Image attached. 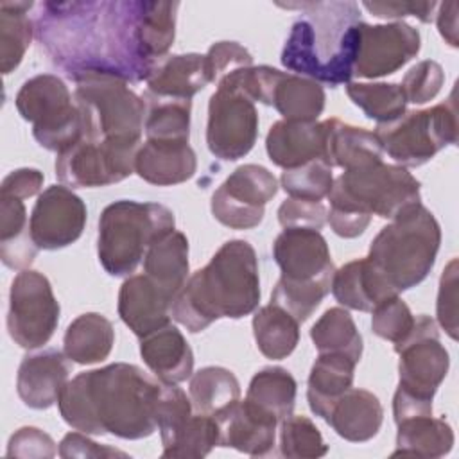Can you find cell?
Masks as SVG:
<instances>
[{"label":"cell","mask_w":459,"mask_h":459,"mask_svg":"<svg viewBox=\"0 0 459 459\" xmlns=\"http://www.w3.org/2000/svg\"><path fill=\"white\" fill-rule=\"evenodd\" d=\"M258 136L255 102L238 88L221 81L208 100L206 145L222 161L244 158Z\"/></svg>","instance_id":"14"},{"label":"cell","mask_w":459,"mask_h":459,"mask_svg":"<svg viewBox=\"0 0 459 459\" xmlns=\"http://www.w3.org/2000/svg\"><path fill=\"white\" fill-rule=\"evenodd\" d=\"M161 382L142 368L115 362L75 375L63 387L61 418L84 434L142 439L156 430Z\"/></svg>","instance_id":"2"},{"label":"cell","mask_w":459,"mask_h":459,"mask_svg":"<svg viewBox=\"0 0 459 459\" xmlns=\"http://www.w3.org/2000/svg\"><path fill=\"white\" fill-rule=\"evenodd\" d=\"M188 238L174 230L156 240L143 256V273L176 296L188 280Z\"/></svg>","instance_id":"34"},{"label":"cell","mask_w":459,"mask_h":459,"mask_svg":"<svg viewBox=\"0 0 459 459\" xmlns=\"http://www.w3.org/2000/svg\"><path fill=\"white\" fill-rule=\"evenodd\" d=\"M192 414L194 407L186 393L176 384L161 382V393L156 405V429L160 430L163 450L174 443Z\"/></svg>","instance_id":"45"},{"label":"cell","mask_w":459,"mask_h":459,"mask_svg":"<svg viewBox=\"0 0 459 459\" xmlns=\"http://www.w3.org/2000/svg\"><path fill=\"white\" fill-rule=\"evenodd\" d=\"M278 425L280 421L271 412L244 398L221 423V446H230L255 457L269 455L276 445Z\"/></svg>","instance_id":"24"},{"label":"cell","mask_w":459,"mask_h":459,"mask_svg":"<svg viewBox=\"0 0 459 459\" xmlns=\"http://www.w3.org/2000/svg\"><path fill=\"white\" fill-rule=\"evenodd\" d=\"M260 303V276L255 247L247 240L224 242L212 260L188 276L174 296L170 316L199 333L221 317L240 319Z\"/></svg>","instance_id":"4"},{"label":"cell","mask_w":459,"mask_h":459,"mask_svg":"<svg viewBox=\"0 0 459 459\" xmlns=\"http://www.w3.org/2000/svg\"><path fill=\"white\" fill-rule=\"evenodd\" d=\"M16 109L32 124V136L48 149L61 152L84 136V117L65 81L54 74L27 79L16 93Z\"/></svg>","instance_id":"9"},{"label":"cell","mask_w":459,"mask_h":459,"mask_svg":"<svg viewBox=\"0 0 459 459\" xmlns=\"http://www.w3.org/2000/svg\"><path fill=\"white\" fill-rule=\"evenodd\" d=\"M420 32L405 22L378 25L362 22L353 75L375 79L394 74L420 52Z\"/></svg>","instance_id":"17"},{"label":"cell","mask_w":459,"mask_h":459,"mask_svg":"<svg viewBox=\"0 0 459 459\" xmlns=\"http://www.w3.org/2000/svg\"><path fill=\"white\" fill-rule=\"evenodd\" d=\"M436 13V23L439 29V34L450 47H457V2H443L437 4Z\"/></svg>","instance_id":"56"},{"label":"cell","mask_w":459,"mask_h":459,"mask_svg":"<svg viewBox=\"0 0 459 459\" xmlns=\"http://www.w3.org/2000/svg\"><path fill=\"white\" fill-rule=\"evenodd\" d=\"M278 181L265 167H237L212 194V215L231 230H251L264 221L265 204L276 195Z\"/></svg>","instance_id":"16"},{"label":"cell","mask_w":459,"mask_h":459,"mask_svg":"<svg viewBox=\"0 0 459 459\" xmlns=\"http://www.w3.org/2000/svg\"><path fill=\"white\" fill-rule=\"evenodd\" d=\"M396 425V450L393 452V457H443L454 446V430L445 418H432V414L414 416Z\"/></svg>","instance_id":"35"},{"label":"cell","mask_w":459,"mask_h":459,"mask_svg":"<svg viewBox=\"0 0 459 459\" xmlns=\"http://www.w3.org/2000/svg\"><path fill=\"white\" fill-rule=\"evenodd\" d=\"M280 183L289 197L323 201L328 197L333 185L332 167L325 160L317 158L305 165L283 170Z\"/></svg>","instance_id":"43"},{"label":"cell","mask_w":459,"mask_h":459,"mask_svg":"<svg viewBox=\"0 0 459 459\" xmlns=\"http://www.w3.org/2000/svg\"><path fill=\"white\" fill-rule=\"evenodd\" d=\"M188 394L194 412L222 423L240 402V384L233 371L222 366H206L192 375Z\"/></svg>","instance_id":"30"},{"label":"cell","mask_w":459,"mask_h":459,"mask_svg":"<svg viewBox=\"0 0 459 459\" xmlns=\"http://www.w3.org/2000/svg\"><path fill=\"white\" fill-rule=\"evenodd\" d=\"M328 210L321 201L289 197L278 208V221L283 228L321 230L326 222Z\"/></svg>","instance_id":"51"},{"label":"cell","mask_w":459,"mask_h":459,"mask_svg":"<svg viewBox=\"0 0 459 459\" xmlns=\"http://www.w3.org/2000/svg\"><path fill=\"white\" fill-rule=\"evenodd\" d=\"M281 278L294 285H330L335 273L326 238L319 230L283 228L273 244Z\"/></svg>","instance_id":"19"},{"label":"cell","mask_w":459,"mask_h":459,"mask_svg":"<svg viewBox=\"0 0 459 459\" xmlns=\"http://www.w3.org/2000/svg\"><path fill=\"white\" fill-rule=\"evenodd\" d=\"M231 79L253 102L276 108L285 120L314 122L325 109L323 86L298 74L260 65L240 68Z\"/></svg>","instance_id":"11"},{"label":"cell","mask_w":459,"mask_h":459,"mask_svg":"<svg viewBox=\"0 0 459 459\" xmlns=\"http://www.w3.org/2000/svg\"><path fill=\"white\" fill-rule=\"evenodd\" d=\"M457 109L454 93L446 102L427 109L405 111L398 118L377 124L375 136L389 158L402 167H420L441 149L457 142Z\"/></svg>","instance_id":"10"},{"label":"cell","mask_w":459,"mask_h":459,"mask_svg":"<svg viewBox=\"0 0 459 459\" xmlns=\"http://www.w3.org/2000/svg\"><path fill=\"white\" fill-rule=\"evenodd\" d=\"M74 82V100L84 117V136L142 145L145 102L129 82L100 74L82 75Z\"/></svg>","instance_id":"7"},{"label":"cell","mask_w":459,"mask_h":459,"mask_svg":"<svg viewBox=\"0 0 459 459\" xmlns=\"http://www.w3.org/2000/svg\"><path fill=\"white\" fill-rule=\"evenodd\" d=\"M38 251L30 237L23 199L0 195V258L4 265L14 271L29 269Z\"/></svg>","instance_id":"33"},{"label":"cell","mask_w":459,"mask_h":459,"mask_svg":"<svg viewBox=\"0 0 459 459\" xmlns=\"http://www.w3.org/2000/svg\"><path fill=\"white\" fill-rule=\"evenodd\" d=\"M280 429V452L285 457L312 459L321 457L328 452L319 429L307 416L290 414L285 418Z\"/></svg>","instance_id":"44"},{"label":"cell","mask_w":459,"mask_h":459,"mask_svg":"<svg viewBox=\"0 0 459 459\" xmlns=\"http://www.w3.org/2000/svg\"><path fill=\"white\" fill-rule=\"evenodd\" d=\"M86 215V204L77 194L65 185H52L38 195L30 212V237L38 249H63L82 235Z\"/></svg>","instance_id":"18"},{"label":"cell","mask_w":459,"mask_h":459,"mask_svg":"<svg viewBox=\"0 0 459 459\" xmlns=\"http://www.w3.org/2000/svg\"><path fill=\"white\" fill-rule=\"evenodd\" d=\"M296 391L298 384L290 371L280 366H267L253 375L246 398L281 423L294 411Z\"/></svg>","instance_id":"39"},{"label":"cell","mask_w":459,"mask_h":459,"mask_svg":"<svg viewBox=\"0 0 459 459\" xmlns=\"http://www.w3.org/2000/svg\"><path fill=\"white\" fill-rule=\"evenodd\" d=\"M360 5L378 18L416 16L423 23H429L434 18L437 2H362Z\"/></svg>","instance_id":"53"},{"label":"cell","mask_w":459,"mask_h":459,"mask_svg":"<svg viewBox=\"0 0 459 459\" xmlns=\"http://www.w3.org/2000/svg\"><path fill=\"white\" fill-rule=\"evenodd\" d=\"M72 360L56 348L27 353L18 368L16 391L20 400L30 409L52 407L68 382Z\"/></svg>","instance_id":"20"},{"label":"cell","mask_w":459,"mask_h":459,"mask_svg":"<svg viewBox=\"0 0 459 459\" xmlns=\"http://www.w3.org/2000/svg\"><path fill=\"white\" fill-rule=\"evenodd\" d=\"M221 423L206 414H192L174 443L161 452V457H204L221 446Z\"/></svg>","instance_id":"42"},{"label":"cell","mask_w":459,"mask_h":459,"mask_svg":"<svg viewBox=\"0 0 459 459\" xmlns=\"http://www.w3.org/2000/svg\"><path fill=\"white\" fill-rule=\"evenodd\" d=\"M59 455L61 457H127L126 452L108 446V445H99L93 439L88 437V434L75 430L68 432L61 443H59Z\"/></svg>","instance_id":"54"},{"label":"cell","mask_w":459,"mask_h":459,"mask_svg":"<svg viewBox=\"0 0 459 459\" xmlns=\"http://www.w3.org/2000/svg\"><path fill=\"white\" fill-rule=\"evenodd\" d=\"M357 362L342 353H319L310 368L307 400L310 411L326 418L332 403L353 385Z\"/></svg>","instance_id":"31"},{"label":"cell","mask_w":459,"mask_h":459,"mask_svg":"<svg viewBox=\"0 0 459 459\" xmlns=\"http://www.w3.org/2000/svg\"><path fill=\"white\" fill-rule=\"evenodd\" d=\"M325 421L346 441L364 443L373 439L384 421V409L377 394L350 387L330 407Z\"/></svg>","instance_id":"25"},{"label":"cell","mask_w":459,"mask_h":459,"mask_svg":"<svg viewBox=\"0 0 459 459\" xmlns=\"http://www.w3.org/2000/svg\"><path fill=\"white\" fill-rule=\"evenodd\" d=\"M420 186L405 167L378 161L344 170L333 181L328 199L332 210L393 219L403 208L421 203Z\"/></svg>","instance_id":"8"},{"label":"cell","mask_w":459,"mask_h":459,"mask_svg":"<svg viewBox=\"0 0 459 459\" xmlns=\"http://www.w3.org/2000/svg\"><path fill=\"white\" fill-rule=\"evenodd\" d=\"M253 335L264 357L281 360L287 359L299 342V321L285 308L269 303L255 312Z\"/></svg>","instance_id":"36"},{"label":"cell","mask_w":459,"mask_h":459,"mask_svg":"<svg viewBox=\"0 0 459 459\" xmlns=\"http://www.w3.org/2000/svg\"><path fill=\"white\" fill-rule=\"evenodd\" d=\"M32 22L41 50L72 81L100 74L142 82L156 63L142 30V0L41 2Z\"/></svg>","instance_id":"1"},{"label":"cell","mask_w":459,"mask_h":459,"mask_svg":"<svg viewBox=\"0 0 459 459\" xmlns=\"http://www.w3.org/2000/svg\"><path fill=\"white\" fill-rule=\"evenodd\" d=\"M398 389L432 400L450 368V355L439 341L437 325L430 316L414 317L411 333L398 344Z\"/></svg>","instance_id":"15"},{"label":"cell","mask_w":459,"mask_h":459,"mask_svg":"<svg viewBox=\"0 0 459 459\" xmlns=\"http://www.w3.org/2000/svg\"><path fill=\"white\" fill-rule=\"evenodd\" d=\"M172 210L160 203L120 199L108 204L99 217L97 255L111 276H129L142 262L147 249L174 231Z\"/></svg>","instance_id":"6"},{"label":"cell","mask_w":459,"mask_h":459,"mask_svg":"<svg viewBox=\"0 0 459 459\" xmlns=\"http://www.w3.org/2000/svg\"><path fill=\"white\" fill-rule=\"evenodd\" d=\"M210 82H217L235 70L253 66L251 52L237 41H217L204 54Z\"/></svg>","instance_id":"49"},{"label":"cell","mask_w":459,"mask_h":459,"mask_svg":"<svg viewBox=\"0 0 459 459\" xmlns=\"http://www.w3.org/2000/svg\"><path fill=\"white\" fill-rule=\"evenodd\" d=\"M197 170V158L188 142L145 140L134 156V172L158 186L179 185Z\"/></svg>","instance_id":"22"},{"label":"cell","mask_w":459,"mask_h":459,"mask_svg":"<svg viewBox=\"0 0 459 459\" xmlns=\"http://www.w3.org/2000/svg\"><path fill=\"white\" fill-rule=\"evenodd\" d=\"M140 145H126L82 136L57 152L56 176L65 186H108L134 172V156Z\"/></svg>","instance_id":"13"},{"label":"cell","mask_w":459,"mask_h":459,"mask_svg":"<svg viewBox=\"0 0 459 459\" xmlns=\"http://www.w3.org/2000/svg\"><path fill=\"white\" fill-rule=\"evenodd\" d=\"M54 439L38 427L18 429L7 443V457H54L56 455Z\"/></svg>","instance_id":"52"},{"label":"cell","mask_w":459,"mask_h":459,"mask_svg":"<svg viewBox=\"0 0 459 459\" xmlns=\"http://www.w3.org/2000/svg\"><path fill=\"white\" fill-rule=\"evenodd\" d=\"M323 160L330 167H341L344 170H350L382 161L384 152L375 133L341 122L339 118H326L323 120Z\"/></svg>","instance_id":"27"},{"label":"cell","mask_w":459,"mask_h":459,"mask_svg":"<svg viewBox=\"0 0 459 459\" xmlns=\"http://www.w3.org/2000/svg\"><path fill=\"white\" fill-rule=\"evenodd\" d=\"M59 323V303L43 273L23 269L11 283L7 332L25 350L45 346Z\"/></svg>","instance_id":"12"},{"label":"cell","mask_w":459,"mask_h":459,"mask_svg":"<svg viewBox=\"0 0 459 459\" xmlns=\"http://www.w3.org/2000/svg\"><path fill=\"white\" fill-rule=\"evenodd\" d=\"M140 355L163 384L185 382L194 373V353L185 335L172 323L140 339Z\"/></svg>","instance_id":"26"},{"label":"cell","mask_w":459,"mask_h":459,"mask_svg":"<svg viewBox=\"0 0 459 459\" xmlns=\"http://www.w3.org/2000/svg\"><path fill=\"white\" fill-rule=\"evenodd\" d=\"M330 292V285H292L278 280L271 294V303L285 308L299 323L307 321Z\"/></svg>","instance_id":"47"},{"label":"cell","mask_w":459,"mask_h":459,"mask_svg":"<svg viewBox=\"0 0 459 459\" xmlns=\"http://www.w3.org/2000/svg\"><path fill=\"white\" fill-rule=\"evenodd\" d=\"M310 339L319 353H342L355 362L362 357V335L351 314L341 307L328 308L310 328Z\"/></svg>","instance_id":"40"},{"label":"cell","mask_w":459,"mask_h":459,"mask_svg":"<svg viewBox=\"0 0 459 459\" xmlns=\"http://www.w3.org/2000/svg\"><path fill=\"white\" fill-rule=\"evenodd\" d=\"M371 314L373 333L393 344L402 342L414 326V316L400 294L378 303Z\"/></svg>","instance_id":"46"},{"label":"cell","mask_w":459,"mask_h":459,"mask_svg":"<svg viewBox=\"0 0 459 459\" xmlns=\"http://www.w3.org/2000/svg\"><path fill=\"white\" fill-rule=\"evenodd\" d=\"M441 228L434 213L414 203L396 213L371 240L366 260L396 294L421 283L434 267Z\"/></svg>","instance_id":"5"},{"label":"cell","mask_w":459,"mask_h":459,"mask_svg":"<svg viewBox=\"0 0 459 459\" xmlns=\"http://www.w3.org/2000/svg\"><path fill=\"white\" fill-rule=\"evenodd\" d=\"M172 299V294L143 273L124 280L117 308L124 325L142 339L170 323Z\"/></svg>","instance_id":"21"},{"label":"cell","mask_w":459,"mask_h":459,"mask_svg":"<svg viewBox=\"0 0 459 459\" xmlns=\"http://www.w3.org/2000/svg\"><path fill=\"white\" fill-rule=\"evenodd\" d=\"M34 2H0V68L7 75L22 63L32 38L34 22L27 13Z\"/></svg>","instance_id":"38"},{"label":"cell","mask_w":459,"mask_h":459,"mask_svg":"<svg viewBox=\"0 0 459 459\" xmlns=\"http://www.w3.org/2000/svg\"><path fill=\"white\" fill-rule=\"evenodd\" d=\"M43 174L38 169H16L9 172L0 185V195H13L18 199H27L41 192Z\"/></svg>","instance_id":"55"},{"label":"cell","mask_w":459,"mask_h":459,"mask_svg":"<svg viewBox=\"0 0 459 459\" xmlns=\"http://www.w3.org/2000/svg\"><path fill=\"white\" fill-rule=\"evenodd\" d=\"M457 258H452L439 278V290L436 301L437 323L454 341L457 339Z\"/></svg>","instance_id":"50"},{"label":"cell","mask_w":459,"mask_h":459,"mask_svg":"<svg viewBox=\"0 0 459 459\" xmlns=\"http://www.w3.org/2000/svg\"><path fill=\"white\" fill-rule=\"evenodd\" d=\"M145 102V140H179L190 138V99L160 97L145 90L142 95Z\"/></svg>","instance_id":"37"},{"label":"cell","mask_w":459,"mask_h":459,"mask_svg":"<svg viewBox=\"0 0 459 459\" xmlns=\"http://www.w3.org/2000/svg\"><path fill=\"white\" fill-rule=\"evenodd\" d=\"M330 290L341 305L360 312H371L384 299L396 296L366 258L335 269Z\"/></svg>","instance_id":"29"},{"label":"cell","mask_w":459,"mask_h":459,"mask_svg":"<svg viewBox=\"0 0 459 459\" xmlns=\"http://www.w3.org/2000/svg\"><path fill=\"white\" fill-rule=\"evenodd\" d=\"M445 82L443 66L437 61L425 59L414 65L402 79L400 86L403 90L405 100L412 104H425L432 100Z\"/></svg>","instance_id":"48"},{"label":"cell","mask_w":459,"mask_h":459,"mask_svg":"<svg viewBox=\"0 0 459 459\" xmlns=\"http://www.w3.org/2000/svg\"><path fill=\"white\" fill-rule=\"evenodd\" d=\"M278 5L301 11L281 48V65L332 88L351 82L362 23L359 4L330 0Z\"/></svg>","instance_id":"3"},{"label":"cell","mask_w":459,"mask_h":459,"mask_svg":"<svg viewBox=\"0 0 459 459\" xmlns=\"http://www.w3.org/2000/svg\"><path fill=\"white\" fill-rule=\"evenodd\" d=\"M115 344V330L99 312L77 316L63 337V351L75 364H95L108 359Z\"/></svg>","instance_id":"32"},{"label":"cell","mask_w":459,"mask_h":459,"mask_svg":"<svg viewBox=\"0 0 459 459\" xmlns=\"http://www.w3.org/2000/svg\"><path fill=\"white\" fill-rule=\"evenodd\" d=\"M346 95L364 115L378 124L391 122L405 113V95L396 82H348Z\"/></svg>","instance_id":"41"},{"label":"cell","mask_w":459,"mask_h":459,"mask_svg":"<svg viewBox=\"0 0 459 459\" xmlns=\"http://www.w3.org/2000/svg\"><path fill=\"white\" fill-rule=\"evenodd\" d=\"M145 84L147 91L160 97L192 99L210 84L204 54H172L158 59Z\"/></svg>","instance_id":"28"},{"label":"cell","mask_w":459,"mask_h":459,"mask_svg":"<svg viewBox=\"0 0 459 459\" xmlns=\"http://www.w3.org/2000/svg\"><path fill=\"white\" fill-rule=\"evenodd\" d=\"M265 151L269 160L283 170L305 165L317 158L323 160L325 126L317 120H278L269 127Z\"/></svg>","instance_id":"23"}]
</instances>
